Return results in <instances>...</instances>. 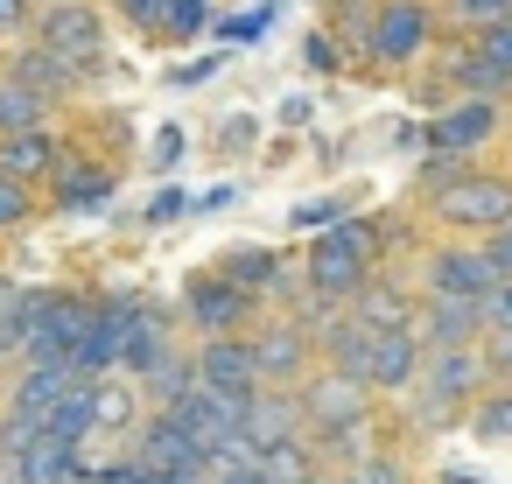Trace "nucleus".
Wrapping results in <instances>:
<instances>
[{"instance_id": "17", "label": "nucleus", "mask_w": 512, "mask_h": 484, "mask_svg": "<svg viewBox=\"0 0 512 484\" xmlns=\"http://www.w3.org/2000/svg\"><path fill=\"white\" fill-rule=\"evenodd\" d=\"M239 435L253 442V456H260V449H281V442H295V435H309L295 386H260V393L246 400V421H239Z\"/></svg>"}, {"instance_id": "23", "label": "nucleus", "mask_w": 512, "mask_h": 484, "mask_svg": "<svg viewBox=\"0 0 512 484\" xmlns=\"http://www.w3.org/2000/svg\"><path fill=\"white\" fill-rule=\"evenodd\" d=\"M281 260H288V253H274V246H225V253L211 260V274H225L232 288H246V295L267 309V288H274Z\"/></svg>"}, {"instance_id": "51", "label": "nucleus", "mask_w": 512, "mask_h": 484, "mask_svg": "<svg viewBox=\"0 0 512 484\" xmlns=\"http://www.w3.org/2000/svg\"><path fill=\"white\" fill-rule=\"evenodd\" d=\"M36 8H43V0H36Z\"/></svg>"}, {"instance_id": "45", "label": "nucleus", "mask_w": 512, "mask_h": 484, "mask_svg": "<svg viewBox=\"0 0 512 484\" xmlns=\"http://www.w3.org/2000/svg\"><path fill=\"white\" fill-rule=\"evenodd\" d=\"M148 484H204V470H155Z\"/></svg>"}, {"instance_id": "5", "label": "nucleus", "mask_w": 512, "mask_h": 484, "mask_svg": "<svg viewBox=\"0 0 512 484\" xmlns=\"http://www.w3.org/2000/svg\"><path fill=\"white\" fill-rule=\"evenodd\" d=\"M29 43L50 50L57 64H71L85 78V92L106 78V8L99 0H43L29 22Z\"/></svg>"}, {"instance_id": "12", "label": "nucleus", "mask_w": 512, "mask_h": 484, "mask_svg": "<svg viewBox=\"0 0 512 484\" xmlns=\"http://www.w3.org/2000/svg\"><path fill=\"white\" fill-rule=\"evenodd\" d=\"M113 190H120V169L113 162H99L92 148H64L57 176L43 183V204L50 211H106Z\"/></svg>"}, {"instance_id": "21", "label": "nucleus", "mask_w": 512, "mask_h": 484, "mask_svg": "<svg viewBox=\"0 0 512 484\" xmlns=\"http://www.w3.org/2000/svg\"><path fill=\"white\" fill-rule=\"evenodd\" d=\"M134 386H141V400H148V407H183V400H190V386H197L190 344H183V337H169V344L134 372Z\"/></svg>"}, {"instance_id": "47", "label": "nucleus", "mask_w": 512, "mask_h": 484, "mask_svg": "<svg viewBox=\"0 0 512 484\" xmlns=\"http://www.w3.org/2000/svg\"><path fill=\"white\" fill-rule=\"evenodd\" d=\"M435 484H484V477H470V470H442Z\"/></svg>"}, {"instance_id": "26", "label": "nucleus", "mask_w": 512, "mask_h": 484, "mask_svg": "<svg viewBox=\"0 0 512 484\" xmlns=\"http://www.w3.org/2000/svg\"><path fill=\"white\" fill-rule=\"evenodd\" d=\"M463 428L477 435V442H491V449H505L512 442V379H491L477 400H470V414H463Z\"/></svg>"}, {"instance_id": "25", "label": "nucleus", "mask_w": 512, "mask_h": 484, "mask_svg": "<svg viewBox=\"0 0 512 484\" xmlns=\"http://www.w3.org/2000/svg\"><path fill=\"white\" fill-rule=\"evenodd\" d=\"M43 442H57V449H92V442H99V421H92V379L71 386V393L43 414Z\"/></svg>"}, {"instance_id": "40", "label": "nucleus", "mask_w": 512, "mask_h": 484, "mask_svg": "<svg viewBox=\"0 0 512 484\" xmlns=\"http://www.w3.org/2000/svg\"><path fill=\"white\" fill-rule=\"evenodd\" d=\"M183 155H190V141H183V127H162V134H155V155H148V169H162V176H169V169H176Z\"/></svg>"}, {"instance_id": "50", "label": "nucleus", "mask_w": 512, "mask_h": 484, "mask_svg": "<svg viewBox=\"0 0 512 484\" xmlns=\"http://www.w3.org/2000/svg\"><path fill=\"white\" fill-rule=\"evenodd\" d=\"M330 484H351V477H344V470H337V477H330Z\"/></svg>"}, {"instance_id": "35", "label": "nucleus", "mask_w": 512, "mask_h": 484, "mask_svg": "<svg viewBox=\"0 0 512 484\" xmlns=\"http://www.w3.org/2000/svg\"><path fill=\"white\" fill-rule=\"evenodd\" d=\"M274 29V8H246V15H225L218 22V43H260Z\"/></svg>"}, {"instance_id": "1", "label": "nucleus", "mask_w": 512, "mask_h": 484, "mask_svg": "<svg viewBox=\"0 0 512 484\" xmlns=\"http://www.w3.org/2000/svg\"><path fill=\"white\" fill-rule=\"evenodd\" d=\"M484 386H491V365H484L477 344L428 351L414 393L400 400V407H407V435H449V428H463V414H470V400H477Z\"/></svg>"}, {"instance_id": "33", "label": "nucleus", "mask_w": 512, "mask_h": 484, "mask_svg": "<svg viewBox=\"0 0 512 484\" xmlns=\"http://www.w3.org/2000/svg\"><path fill=\"white\" fill-rule=\"evenodd\" d=\"M463 169H470V162H456V155H421V162H414V197H421V204H435Z\"/></svg>"}, {"instance_id": "42", "label": "nucleus", "mask_w": 512, "mask_h": 484, "mask_svg": "<svg viewBox=\"0 0 512 484\" xmlns=\"http://www.w3.org/2000/svg\"><path fill=\"white\" fill-rule=\"evenodd\" d=\"M337 218H351L337 197H323V204H302V211H288V225H302V232H323V225H337Z\"/></svg>"}, {"instance_id": "14", "label": "nucleus", "mask_w": 512, "mask_h": 484, "mask_svg": "<svg viewBox=\"0 0 512 484\" xmlns=\"http://www.w3.org/2000/svg\"><path fill=\"white\" fill-rule=\"evenodd\" d=\"M351 323H365L372 337H386V330H414V309H421V295H414V281L400 274V267H379L351 302Z\"/></svg>"}, {"instance_id": "20", "label": "nucleus", "mask_w": 512, "mask_h": 484, "mask_svg": "<svg viewBox=\"0 0 512 484\" xmlns=\"http://www.w3.org/2000/svg\"><path fill=\"white\" fill-rule=\"evenodd\" d=\"M71 386H85L64 358H22L15 365V386L8 393H0V407H15V414H50Z\"/></svg>"}, {"instance_id": "38", "label": "nucleus", "mask_w": 512, "mask_h": 484, "mask_svg": "<svg viewBox=\"0 0 512 484\" xmlns=\"http://www.w3.org/2000/svg\"><path fill=\"white\" fill-rule=\"evenodd\" d=\"M470 43H477V50L512 78V15H505V22H491V29H484V36H470Z\"/></svg>"}, {"instance_id": "2", "label": "nucleus", "mask_w": 512, "mask_h": 484, "mask_svg": "<svg viewBox=\"0 0 512 484\" xmlns=\"http://www.w3.org/2000/svg\"><path fill=\"white\" fill-rule=\"evenodd\" d=\"M379 267H386V225L351 211V218H337V225H323V232L309 239V253H302V288H316V295H330V302H351Z\"/></svg>"}, {"instance_id": "43", "label": "nucleus", "mask_w": 512, "mask_h": 484, "mask_svg": "<svg viewBox=\"0 0 512 484\" xmlns=\"http://www.w3.org/2000/svg\"><path fill=\"white\" fill-rule=\"evenodd\" d=\"M484 246H491V260H498V274H505V281H512V225H505V232H491V239H484Z\"/></svg>"}, {"instance_id": "13", "label": "nucleus", "mask_w": 512, "mask_h": 484, "mask_svg": "<svg viewBox=\"0 0 512 484\" xmlns=\"http://www.w3.org/2000/svg\"><path fill=\"white\" fill-rule=\"evenodd\" d=\"M421 337L414 330H386V337H372V351H365V393L379 400V407H400L407 393H414V379H421Z\"/></svg>"}, {"instance_id": "29", "label": "nucleus", "mask_w": 512, "mask_h": 484, "mask_svg": "<svg viewBox=\"0 0 512 484\" xmlns=\"http://www.w3.org/2000/svg\"><path fill=\"white\" fill-rule=\"evenodd\" d=\"M36 218H43V190H29V183H8V176H0V239H22Z\"/></svg>"}, {"instance_id": "18", "label": "nucleus", "mask_w": 512, "mask_h": 484, "mask_svg": "<svg viewBox=\"0 0 512 484\" xmlns=\"http://www.w3.org/2000/svg\"><path fill=\"white\" fill-rule=\"evenodd\" d=\"M414 337H421V351L477 344V337H484V316H477V302H463V295H421V309H414Z\"/></svg>"}, {"instance_id": "31", "label": "nucleus", "mask_w": 512, "mask_h": 484, "mask_svg": "<svg viewBox=\"0 0 512 484\" xmlns=\"http://www.w3.org/2000/svg\"><path fill=\"white\" fill-rule=\"evenodd\" d=\"M344 477H351V484H414V470H407V456H400V449H365Z\"/></svg>"}, {"instance_id": "8", "label": "nucleus", "mask_w": 512, "mask_h": 484, "mask_svg": "<svg viewBox=\"0 0 512 484\" xmlns=\"http://www.w3.org/2000/svg\"><path fill=\"white\" fill-rule=\"evenodd\" d=\"M505 141V106L498 99H442L421 127L428 155H456V162H484Z\"/></svg>"}, {"instance_id": "19", "label": "nucleus", "mask_w": 512, "mask_h": 484, "mask_svg": "<svg viewBox=\"0 0 512 484\" xmlns=\"http://www.w3.org/2000/svg\"><path fill=\"white\" fill-rule=\"evenodd\" d=\"M0 64H8V71H15V78H22L29 92H43L50 106H71V99H85V78H78L71 64H57L50 50H36L29 36H22V43H8V50H0Z\"/></svg>"}, {"instance_id": "28", "label": "nucleus", "mask_w": 512, "mask_h": 484, "mask_svg": "<svg viewBox=\"0 0 512 484\" xmlns=\"http://www.w3.org/2000/svg\"><path fill=\"white\" fill-rule=\"evenodd\" d=\"M253 463H260V477H267V484H295V477L323 470V463H316V442H309V435H295V442H281V449H260Z\"/></svg>"}, {"instance_id": "7", "label": "nucleus", "mask_w": 512, "mask_h": 484, "mask_svg": "<svg viewBox=\"0 0 512 484\" xmlns=\"http://www.w3.org/2000/svg\"><path fill=\"white\" fill-rule=\"evenodd\" d=\"M295 400H302V421H309L316 442H323V435H358V428L379 421V400L365 393V379H351V372H337V365H316V372L295 386Z\"/></svg>"}, {"instance_id": "9", "label": "nucleus", "mask_w": 512, "mask_h": 484, "mask_svg": "<svg viewBox=\"0 0 512 484\" xmlns=\"http://www.w3.org/2000/svg\"><path fill=\"white\" fill-rule=\"evenodd\" d=\"M176 316H183V337H190V344H197V337H246V330L260 323V302H253L246 288H232L225 274L197 267V274L183 281Z\"/></svg>"}, {"instance_id": "36", "label": "nucleus", "mask_w": 512, "mask_h": 484, "mask_svg": "<svg viewBox=\"0 0 512 484\" xmlns=\"http://www.w3.org/2000/svg\"><path fill=\"white\" fill-rule=\"evenodd\" d=\"M106 8H113L127 29H141V36L155 43V29H162V8H169V0H106Z\"/></svg>"}, {"instance_id": "49", "label": "nucleus", "mask_w": 512, "mask_h": 484, "mask_svg": "<svg viewBox=\"0 0 512 484\" xmlns=\"http://www.w3.org/2000/svg\"><path fill=\"white\" fill-rule=\"evenodd\" d=\"M505 141H512V99H505Z\"/></svg>"}, {"instance_id": "44", "label": "nucleus", "mask_w": 512, "mask_h": 484, "mask_svg": "<svg viewBox=\"0 0 512 484\" xmlns=\"http://www.w3.org/2000/svg\"><path fill=\"white\" fill-rule=\"evenodd\" d=\"M204 484H267V477H260V463H246V470H218V477H204Z\"/></svg>"}, {"instance_id": "4", "label": "nucleus", "mask_w": 512, "mask_h": 484, "mask_svg": "<svg viewBox=\"0 0 512 484\" xmlns=\"http://www.w3.org/2000/svg\"><path fill=\"white\" fill-rule=\"evenodd\" d=\"M442 43V15L428 0H372V36H365V71L379 78H407L428 64V50Z\"/></svg>"}, {"instance_id": "34", "label": "nucleus", "mask_w": 512, "mask_h": 484, "mask_svg": "<svg viewBox=\"0 0 512 484\" xmlns=\"http://www.w3.org/2000/svg\"><path fill=\"white\" fill-rule=\"evenodd\" d=\"M302 64H309V71H323V78H330V71H344V64H351V57H344V43H337V36H330V29H309V36H302Z\"/></svg>"}, {"instance_id": "39", "label": "nucleus", "mask_w": 512, "mask_h": 484, "mask_svg": "<svg viewBox=\"0 0 512 484\" xmlns=\"http://www.w3.org/2000/svg\"><path fill=\"white\" fill-rule=\"evenodd\" d=\"M36 22V0H0V43H22Z\"/></svg>"}, {"instance_id": "6", "label": "nucleus", "mask_w": 512, "mask_h": 484, "mask_svg": "<svg viewBox=\"0 0 512 484\" xmlns=\"http://www.w3.org/2000/svg\"><path fill=\"white\" fill-rule=\"evenodd\" d=\"M414 295H463V302H484L505 274H498V260H491V246L484 239H428L421 246V260H414Z\"/></svg>"}, {"instance_id": "16", "label": "nucleus", "mask_w": 512, "mask_h": 484, "mask_svg": "<svg viewBox=\"0 0 512 484\" xmlns=\"http://www.w3.org/2000/svg\"><path fill=\"white\" fill-rule=\"evenodd\" d=\"M64 134H57V120L50 127H22V134H0V176L8 183H29V190H43L50 176H57V162H64Z\"/></svg>"}, {"instance_id": "30", "label": "nucleus", "mask_w": 512, "mask_h": 484, "mask_svg": "<svg viewBox=\"0 0 512 484\" xmlns=\"http://www.w3.org/2000/svg\"><path fill=\"white\" fill-rule=\"evenodd\" d=\"M211 29V0H169L162 8V29H155V43H197Z\"/></svg>"}, {"instance_id": "15", "label": "nucleus", "mask_w": 512, "mask_h": 484, "mask_svg": "<svg viewBox=\"0 0 512 484\" xmlns=\"http://www.w3.org/2000/svg\"><path fill=\"white\" fill-rule=\"evenodd\" d=\"M190 365H197V386H211V393H232V400H253L260 393V372H253L246 337H197L190 344Z\"/></svg>"}, {"instance_id": "48", "label": "nucleus", "mask_w": 512, "mask_h": 484, "mask_svg": "<svg viewBox=\"0 0 512 484\" xmlns=\"http://www.w3.org/2000/svg\"><path fill=\"white\" fill-rule=\"evenodd\" d=\"M330 477H337V470H309V477H295V484H330Z\"/></svg>"}, {"instance_id": "41", "label": "nucleus", "mask_w": 512, "mask_h": 484, "mask_svg": "<svg viewBox=\"0 0 512 484\" xmlns=\"http://www.w3.org/2000/svg\"><path fill=\"white\" fill-rule=\"evenodd\" d=\"M190 211H197L190 190H162V197L148 204V225H176V218H190Z\"/></svg>"}, {"instance_id": "37", "label": "nucleus", "mask_w": 512, "mask_h": 484, "mask_svg": "<svg viewBox=\"0 0 512 484\" xmlns=\"http://www.w3.org/2000/svg\"><path fill=\"white\" fill-rule=\"evenodd\" d=\"M85 484H148V470H141L134 456H120V449H113L106 463H92V477H85Z\"/></svg>"}, {"instance_id": "32", "label": "nucleus", "mask_w": 512, "mask_h": 484, "mask_svg": "<svg viewBox=\"0 0 512 484\" xmlns=\"http://www.w3.org/2000/svg\"><path fill=\"white\" fill-rule=\"evenodd\" d=\"M505 15H512V0H442V22H456L463 36H484Z\"/></svg>"}, {"instance_id": "22", "label": "nucleus", "mask_w": 512, "mask_h": 484, "mask_svg": "<svg viewBox=\"0 0 512 484\" xmlns=\"http://www.w3.org/2000/svg\"><path fill=\"white\" fill-rule=\"evenodd\" d=\"M176 414L190 421V435H197L204 449H218V442H232V435H239V421H246V400H232V393H211V386H190V400H183Z\"/></svg>"}, {"instance_id": "10", "label": "nucleus", "mask_w": 512, "mask_h": 484, "mask_svg": "<svg viewBox=\"0 0 512 484\" xmlns=\"http://www.w3.org/2000/svg\"><path fill=\"white\" fill-rule=\"evenodd\" d=\"M246 351H253L260 386H302L316 372V337L288 309H260V323L246 330Z\"/></svg>"}, {"instance_id": "24", "label": "nucleus", "mask_w": 512, "mask_h": 484, "mask_svg": "<svg viewBox=\"0 0 512 484\" xmlns=\"http://www.w3.org/2000/svg\"><path fill=\"white\" fill-rule=\"evenodd\" d=\"M141 414H148V400H141V386L127 372H99L92 379V421H99V435H127Z\"/></svg>"}, {"instance_id": "11", "label": "nucleus", "mask_w": 512, "mask_h": 484, "mask_svg": "<svg viewBox=\"0 0 512 484\" xmlns=\"http://www.w3.org/2000/svg\"><path fill=\"white\" fill-rule=\"evenodd\" d=\"M120 456H134L148 477L155 470H204V442L190 435V421L176 407H148L127 435H120Z\"/></svg>"}, {"instance_id": "27", "label": "nucleus", "mask_w": 512, "mask_h": 484, "mask_svg": "<svg viewBox=\"0 0 512 484\" xmlns=\"http://www.w3.org/2000/svg\"><path fill=\"white\" fill-rule=\"evenodd\" d=\"M50 113H57V106H50L43 92H29V85H22V78H15L8 64H0V134H22V127H50Z\"/></svg>"}, {"instance_id": "3", "label": "nucleus", "mask_w": 512, "mask_h": 484, "mask_svg": "<svg viewBox=\"0 0 512 484\" xmlns=\"http://www.w3.org/2000/svg\"><path fill=\"white\" fill-rule=\"evenodd\" d=\"M428 225L442 239H491L512 225V169H491V162H470L435 204H421Z\"/></svg>"}, {"instance_id": "46", "label": "nucleus", "mask_w": 512, "mask_h": 484, "mask_svg": "<svg viewBox=\"0 0 512 484\" xmlns=\"http://www.w3.org/2000/svg\"><path fill=\"white\" fill-rule=\"evenodd\" d=\"M15 358H22V351H15V337H8V330H0V372H8Z\"/></svg>"}]
</instances>
